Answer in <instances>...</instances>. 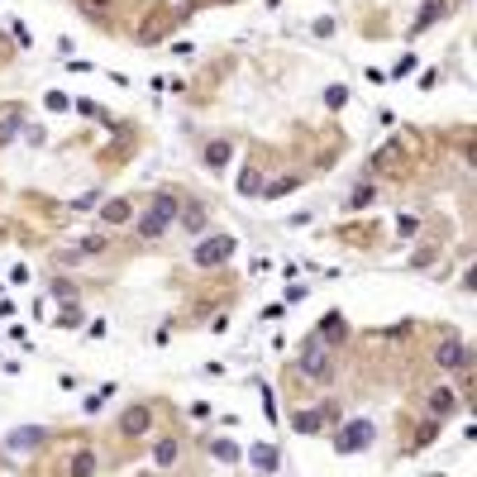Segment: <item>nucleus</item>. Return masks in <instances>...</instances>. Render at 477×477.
Masks as SVG:
<instances>
[{"mask_svg":"<svg viewBox=\"0 0 477 477\" xmlns=\"http://www.w3.org/2000/svg\"><path fill=\"white\" fill-rule=\"evenodd\" d=\"M329 368H334V363H329V344L320 348V339H311V344L301 348V372H306L311 382H325Z\"/></svg>","mask_w":477,"mask_h":477,"instance_id":"nucleus-2","label":"nucleus"},{"mask_svg":"<svg viewBox=\"0 0 477 477\" xmlns=\"http://www.w3.org/2000/svg\"><path fill=\"white\" fill-rule=\"evenodd\" d=\"M129 215H134V196H120L115 206L101 211V220H106V225H120V220H129Z\"/></svg>","mask_w":477,"mask_h":477,"instance_id":"nucleus-8","label":"nucleus"},{"mask_svg":"<svg viewBox=\"0 0 477 477\" xmlns=\"http://www.w3.org/2000/svg\"><path fill=\"white\" fill-rule=\"evenodd\" d=\"M372 439H377V434H372V425H368V420H348V425H344V434L334 439V449H339V453H358V449H368Z\"/></svg>","mask_w":477,"mask_h":477,"instance_id":"nucleus-4","label":"nucleus"},{"mask_svg":"<svg viewBox=\"0 0 477 477\" xmlns=\"http://www.w3.org/2000/svg\"><path fill=\"white\" fill-rule=\"evenodd\" d=\"M248 458H253V463H263V473H272V463H277V449L258 444V449H248Z\"/></svg>","mask_w":477,"mask_h":477,"instance_id":"nucleus-13","label":"nucleus"},{"mask_svg":"<svg viewBox=\"0 0 477 477\" xmlns=\"http://www.w3.org/2000/svg\"><path fill=\"white\" fill-rule=\"evenodd\" d=\"M211 453H215V458H225V463H239V449H234V444H225V439L211 444Z\"/></svg>","mask_w":477,"mask_h":477,"instance_id":"nucleus-14","label":"nucleus"},{"mask_svg":"<svg viewBox=\"0 0 477 477\" xmlns=\"http://www.w3.org/2000/svg\"><path fill=\"white\" fill-rule=\"evenodd\" d=\"M229 253H234V234H211L196 243V267H220L229 263Z\"/></svg>","mask_w":477,"mask_h":477,"instance_id":"nucleus-1","label":"nucleus"},{"mask_svg":"<svg viewBox=\"0 0 477 477\" xmlns=\"http://www.w3.org/2000/svg\"><path fill=\"white\" fill-rule=\"evenodd\" d=\"M220 5H234V0H220Z\"/></svg>","mask_w":477,"mask_h":477,"instance_id":"nucleus-15","label":"nucleus"},{"mask_svg":"<svg viewBox=\"0 0 477 477\" xmlns=\"http://www.w3.org/2000/svg\"><path fill=\"white\" fill-rule=\"evenodd\" d=\"M177 439H158V449H153V458H158V468H172V463H177Z\"/></svg>","mask_w":477,"mask_h":477,"instance_id":"nucleus-10","label":"nucleus"},{"mask_svg":"<svg viewBox=\"0 0 477 477\" xmlns=\"http://www.w3.org/2000/svg\"><path fill=\"white\" fill-rule=\"evenodd\" d=\"M225 158H229V138H215V143H206V162H211V167H225Z\"/></svg>","mask_w":477,"mask_h":477,"instance_id":"nucleus-11","label":"nucleus"},{"mask_svg":"<svg viewBox=\"0 0 477 477\" xmlns=\"http://www.w3.org/2000/svg\"><path fill=\"white\" fill-rule=\"evenodd\" d=\"M148 425H153V406H129L120 415V434L124 439H138V434H148Z\"/></svg>","mask_w":477,"mask_h":477,"instance_id":"nucleus-5","label":"nucleus"},{"mask_svg":"<svg viewBox=\"0 0 477 477\" xmlns=\"http://www.w3.org/2000/svg\"><path fill=\"white\" fill-rule=\"evenodd\" d=\"M24 129V106H0V148Z\"/></svg>","mask_w":477,"mask_h":477,"instance_id":"nucleus-7","label":"nucleus"},{"mask_svg":"<svg viewBox=\"0 0 477 477\" xmlns=\"http://www.w3.org/2000/svg\"><path fill=\"white\" fill-rule=\"evenodd\" d=\"M363 206H372V182H358L348 196V211H363Z\"/></svg>","mask_w":477,"mask_h":477,"instance_id":"nucleus-12","label":"nucleus"},{"mask_svg":"<svg viewBox=\"0 0 477 477\" xmlns=\"http://www.w3.org/2000/svg\"><path fill=\"white\" fill-rule=\"evenodd\" d=\"M458 406H463V392L458 387H434L429 392V415H439V420H449Z\"/></svg>","mask_w":477,"mask_h":477,"instance_id":"nucleus-6","label":"nucleus"},{"mask_svg":"<svg viewBox=\"0 0 477 477\" xmlns=\"http://www.w3.org/2000/svg\"><path fill=\"white\" fill-rule=\"evenodd\" d=\"M434 363H439V372H458V368H468V344H463L458 334H444V344L434 348Z\"/></svg>","mask_w":477,"mask_h":477,"instance_id":"nucleus-3","label":"nucleus"},{"mask_svg":"<svg viewBox=\"0 0 477 477\" xmlns=\"http://www.w3.org/2000/svg\"><path fill=\"white\" fill-rule=\"evenodd\" d=\"M344 334H348V329H344V320H339V315H329L325 325H320V334H315V339H325V344H344Z\"/></svg>","mask_w":477,"mask_h":477,"instance_id":"nucleus-9","label":"nucleus"}]
</instances>
